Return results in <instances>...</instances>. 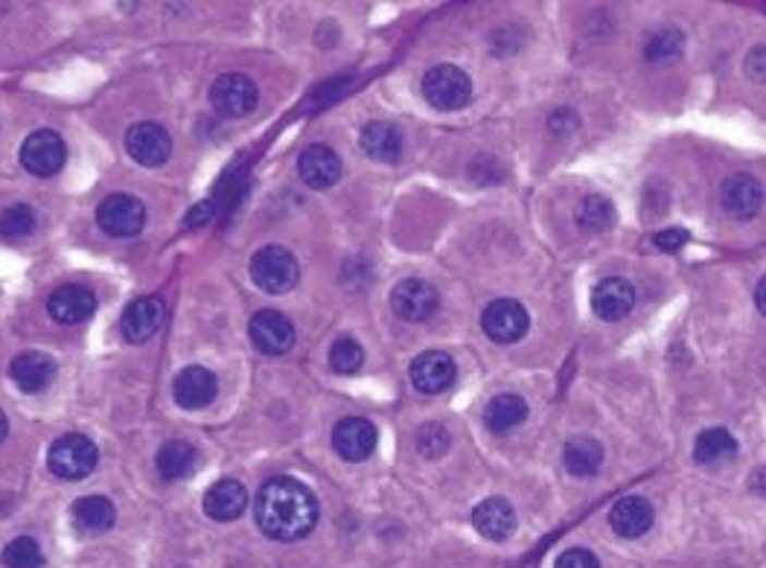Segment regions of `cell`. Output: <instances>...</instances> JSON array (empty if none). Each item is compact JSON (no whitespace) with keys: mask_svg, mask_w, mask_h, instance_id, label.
I'll use <instances>...</instances> for the list:
<instances>
[{"mask_svg":"<svg viewBox=\"0 0 766 568\" xmlns=\"http://www.w3.org/2000/svg\"><path fill=\"white\" fill-rule=\"evenodd\" d=\"M36 231V214L29 205H10L0 214V233L7 240H21Z\"/></svg>","mask_w":766,"mask_h":568,"instance_id":"d6a6232c","label":"cell"},{"mask_svg":"<svg viewBox=\"0 0 766 568\" xmlns=\"http://www.w3.org/2000/svg\"><path fill=\"white\" fill-rule=\"evenodd\" d=\"M297 172H301L303 184L306 186H313V190H330L332 184H339L341 158L330 146L313 143V146H306L301 158H297Z\"/></svg>","mask_w":766,"mask_h":568,"instance_id":"e0dca14e","label":"cell"},{"mask_svg":"<svg viewBox=\"0 0 766 568\" xmlns=\"http://www.w3.org/2000/svg\"><path fill=\"white\" fill-rule=\"evenodd\" d=\"M423 97L437 111H458L473 99V82L454 64H437L423 76Z\"/></svg>","mask_w":766,"mask_h":568,"instance_id":"3957f363","label":"cell"},{"mask_svg":"<svg viewBox=\"0 0 766 568\" xmlns=\"http://www.w3.org/2000/svg\"><path fill=\"white\" fill-rule=\"evenodd\" d=\"M10 376H12V383L19 385L24 394H38L53 383L56 362L47 353L27 350V353H21L12 359Z\"/></svg>","mask_w":766,"mask_h":568,"instance_id":"7402d4cb","label":"cell"},{"mask_svg":"<svg viewBox=\"0 0 766 568\" xmlns=\"http://www.w3.org/2000/svg\"><path fill=\"white\" fill-rule=\"evenodd\" d=\"M358 143H362V152H365L367 158L379 160V164H397L402 155L400 129L391 123H382V120L367 123L365 129H362Z\"/></svg>","mask_w":766,"mask_h":568,"instance_id":"cb8c5ba5","label":"cell"},{"mask_svg":"<svg viewBox=\"0 0 766 568\" xmlns=\"http://www.w3.org/2000/svg\"><path fill=\"white\" fill-rule=\"evenodd\" d=\"M64 160H68V146L50 129L33 132L24 141V146H21V164H24L27 172H33L38 178L56 176L64 167Z\"/></svg>","mask_w":766,"mask_h":568,"instance_id":"52a82bcc","label":"cell"},{"mask_svg":"<svg viewBox=\"0 0 766 568\" xmlns=\"http://www.w3.org/2000/svg\"><path fill=\"white\" fill-rule=\"evenodd\" d=\"M251 341L257 345L259 353L283 355L294 347V327L283 312L263 310L251 318Z\"/></svg>","mask_w":766,"mask_h":568,"instance_id":"4fadbf2b","label":"cell"},{"mask_svg":"<svg viewBox=\"0 0 766 568\" xmlns=\"http://www.w3.org/2000/svg\"><path fill=\"white\" fill-rule=\"evenodd\" d=\"M473 524L484 540L504 542L510 533L516 531V510H513L508 498H484L482 505L473 510Z\"/></svg>","mask_w":766,"mask_h":568,"instance_id":"ffe728a7","label":"cell"},{"mask_svg":"<svg viewBox=\"0 0 766 568\" xmlns=\"http://www.w3.org/2000/svg\"><path fill=\"white\" fill-rule=\"evenodd\" d=\"M97 461H99L97 446H94V440H88L85 435L59 437V440L50 446V455H47L50 472L64 481L88 479L90 472L97 470Z\"/></svg>","mask_w":766,"mask_h":568,"instance_id":"277c9868","label":"cell"},{"mask_svg":"<svg viewBox=\"0 0 766 568\" xmlns=\"http://www.w3.org/2000/svg\"><path fill=\"white\" fill-rule=\"evenodd\" d=\"M653 242L659 245L661 251H679L685 249L688 242V231H679V228H668V231H659L653 237Z\"/></svg>","mask_w":766,"mask_h":568,"instance_id":"74e56055","label":"cell"},{"mask_svg":"<svg viewBox=\"0 0 766 568\" xmlns=\"http://www.w3.org/2000/svg\"><path fill=\"white\" fill-rule=\"evenodd\" d=\"M562 463H566V470H569L571 475L588 479V475H595V472L604 467V446L588 435L571 437L569 444H566V449H562Z\"/></svg>","mask_w":766,"mask_h":568,"instance_id":"d4e9b609","label":"cell"},{"mask_svg":"<svg viewBox=\"0 0 766 568\" xmlns=\"http://www.w3.org/2000/svg\"><path fill=\"white\" fill-rule=\"evenodd\" d=\"M609 528L624 540H639L653 528V505L642 496L621 498L609 510Z\"/></svg>","mask_w":766,"mask_h":568,"instance_id":"44dd1931","label":"cell"},{"mask_svg":"<svg viewBox=\"0 0 766 568\" xmlns=\"http://www.w3.org/2000/svg\"><path fill=\"white\" fill-rule=\"evenodd\" d=\"M749 487L755 490L757 496H766V467H764V470H757L755 475H752V481H749Z\"/></svg>","mask_w":766,"mask_h":568,"instance_id":"ab89813d","label":"cell"},{"mask_svg":"<svg viewBox=\"0 0 766 568\" xmlns=\"http://www.w3.org/2000/svg\"><path fill=\"white\" fill-rule=\"evenodd\" d=\"M525 420L527 402L522 400L519 394H499V397H493L487 411H484V423H487V428H493L496 435L522 426Z\"/></svg>","mask_w":766,"mask_h":568,"instance_id":"4316f807","label":"cell"},{"mask_svg":"<svg viewBox=\"0 0 766 568\" xmlns=\"http://www.w3.org/2000/svg\"><path fill=\"white\" fill-rule=\"evenodd\" d=\"M257 85L242 73H224L210 88V106L222 117H231V120L251 114L257 108Z\"/></svg>","mask_w":766,"mask_h":568,"instance_id":"ba28073f","label":"cell"},{"mask_svg":"<svg viewBox=\"0 0 766 568\" xmlns=\"http://www.w3.org/2000/svg\"><path fill=\"white\" fill-rule=\"evenodd\" d=\"M738 455V440L726 432V428H708L696 437L694 458L703 467H717V463L731 461Z\"/></svg>","mask_w":766,"mask_h":568,"instance_id":"f1b7e54d","label":"cell"},{"mask_svg":"<svg viewBox=\"0 0 766 568\" xmlns=\"http://www.w3.org/2000/svg\"><path fill=\"white\" fill-rule=\"evenodd\" d=\"M458 379V364L443 350H426L411 362V383L420 394H443Z\"/></svg>","mask_w":766,"mask_h":568,"instance_id":"30bf717a","label":"cell"},{"mask_svg":"<svg viewBox=\"0 0 766 568\" xmlns=\"http://www.w3.org/2000/svg\"><path fill=\"white\" fill-rule=\"evenodd\" d=\"M720 205L731 219H752L764 205V186L746 172H738L722 181Z\"/></svg>","mask_w":766,"mask_h":568,"instance_id":"9a60e30c","label":"cell"},{"mask_svg":"<svg viewBox=\"0 0 766 568\" xmlns=\"http://www.w3.org/2000/svg\"><path fill=\"white\" fill-rule=\"evenodd\" d=\"M746 76L757 85L766 82V47H755L752 53L746 56Z\"/></svg>","mask_w":766,"mask_h":568,"instance_id":"8d00e7d4","label":"cell"},{"mask_svg":"<svg viewBox=\"0 0 766 568\" xmlns=\"http://www.w3.org/2000/svg\"><path fill=\"white\" fill-rule=\"evenodd\" d=\"M682 50H685V38L673 27L656 29V33L647 38V45H644V56H647V62L653 64L677 62L679 56H682Z\"/></svg>","mask_w":766,"mask_h":568,"instance_id":"4dcf8cb0","label":"cell"},{"mask_svg":"<svg viewBox=\"0 0 766 568\" xmlns=\"http://www.w3.org/2000/svg\"><path fill=\"white\" fill-rule=\"evenodd\" d=\"M97 222L99 228H102L106 233H111V237L129 240V237L143 231V225H146V207H143L134 196L114 193V196H108L99 202Z\"/></svg>","mask_w":766,"mask_h":568,"instance_id":"8992f818","label":"cell"},{"mask_svg":"<svg viewBox=\"0 0 766 568\" xmlns=\"http://www.w3.org/2000/svg\"><path fill=\"white\" fill-rule=\"evenodd\" d=\"M330 364L336 373L350 376V373H356L358 367L365 364V350H362V345L353 341V338H339V341L330 347Z\"/></svg>","mask_w":766,"mask_h":568,"instance_id":"836d02e7","label":"cell"},{"mask_svg":"<svg viewBox=\"0 0 766 568\" xmlns=\"http://www.w3.org/2000/svg\"><path fill=\"white\" fill-rule=\"evenodd\" d=\"M125 149L141 167H161L172 155V141L158 123H137L125 134Z\"/></svg>","mask_w":766,"mask_h":568,"instance_id":"7c38bea8","label":"cell"},{"mask_svg":"<svg viewBox=\"0 0 766 568\" xmlns=\"http://www.w3.org/2000/svg\"><path fill=\"white\" fill-rule=\"evenodd\" d=\"M47 312H50V318L59 321V324L73 327V324H82V321H88L90 315L97 312V298H94V292L85 289V286H59V289L50 294V301H47Z\"/></svg>","mask_w":766,"mask_h":568,"instance_id":"d6986e66","label":"cell"},{"mask_svg":"<svg viewBox=\"0 0 766 568\" xmlns=\"http://www.w3.org/2000/svg\"><path fill=\"white\" fill-rule=\"evenodd\" d=\"M437 306H440V294L426 280L409 277V280H400V283L393 286L391 310L397 318L409 321V324H420V321L431 318Z\"/></svg>","mask_w":766,"mask_h":568,"instance_id":"5b68a950","label":"cell"},{"mask_svg":"<svg viewBox=\"0 0 766 568\" xmlns=\"http://www.w3.org/2000/svg\"><path fill=\"white\" fill-rule=\"evenodd\" d=\"M574 125H577V117L571 114L569 108H560V111L551 117V132L554 134H569Z\"/></svg>","mask_w":766,"mask_h":568,"instance_id":"f35d334b","label":"cell"},{"mask_svg":"<svg viewBox=\"0 0 766 568\" xmlns=\"http://www.w3.org/2000/svg\"><path fill=\"white\" fill-rule=\"evenodd\" d=\"M376 426L365 418H344L332 428V449L350 463L367 461L376 449Z\"/></svg>","mask_w":766,"mask_h":568,"instance_id":"8fae6325","label":"cell"},{"mask_svg":"<svg viewBox=\"0 0 766 568\" xmlns=\"http://www.w3.org/2000/svg\"><path fill=\"white\" fill-rule=\"evenodd\" d=\"M163 318H167V303L161 298H137L125 306L120 329H123L125 341L143 345L163 327Z\"/></svg>","mask_w":766,"mask_h":568,"instance_id":"5bb4252c","label":"cell"},{"mask_svg":"<svg viewBox=\"0 0 766 568\" xmlns=\"http://www.w3.org/2000/svg\"><path fill=\"white\" fill-rule=\"evenodd\" d=\"M117 519V510L111 505V498L106 496H85L73 505V524L80 531L102 533L108 531Z\"/></svg>","mask_w":766,"mask_h":568,"instance_id":"83f0119b","label":"cell"},{"mask_svg":"<svg viewBox=\"0 0 766 568\" xmlns=\"http://www.w3.org/2000/svg\"><path fill=\"white\" fill-rule=\"evenodd\" d=\"M755 303H757V310L764 312L766 315V277L757 283V289H755Z\"/></svg>","mask_w":766,"mask_h":568,"instance_id":"60d3db41","label":"cell"},{"mask_svg":"<svg viewBox=\"0 0 766 568\" xmlns=\"http://www.w3.org/2000/svg\"><path fill=\"white\" fill-rule=\"evenodd\" d=\"M251 280L266 294H285L292 292L301 280V266L294 259L292 251L280 245H266L251 257Z\"/></svg>","mask_w":766,"mask_h":568,"instance_id":"7a4b0ae2","label":"cell"},{"mask_svg":"<svg viewBox=\"0 0 766 568\" xmlns=\"http://www.w3.org/2000/svg\"><path fill=\"white\" fill-rule=\"evenodd\" d=\"M554 568H600V563H597V557L592 551L569 548L557 557V566Z\"/></svg>","mask_w":766,"mask_h":568,"instance_id":"d590c367","label":"cell"},{"mask_svg":"<svg viewBox=\"0 0 766 568\" xmlns=\"http://www.w3.org/2000/svg\"><path fill=\"white\" fill-rule=\"evenodd\" d=\"M635 306V289L624 277H604L592 289V310L597 318L621 321L627 318Z\"/></svg>","mask_w":766,"mask_h":568,"instance_id":"ac0fdd59","label":"cell"},{"mask_svg":"<svg viewBox=\"0 0 766 568\" xmlns=\"http://www.w3.org/2000/svg\"><path fill=\"white\" fill-rule=\"evenodd\" d=\"M196 219H210V205H198L193 214H190V225H196Z\"/></svg>","mask_w":766,"mask_h":568,"instance_id":"b9f144b4","label":"cell"},{"mask_svg":"<svg viewBox=\"0 0 766 568\" xmlns=\"http://www.w3.org/2000/svg\"><path fill=\"white\" fill-rule=\"evenodd\" d=\"M3 568H41L45 566V554L33 536H19L3 548Z\"/></svg>","mask_w":766,"mask_h":568,"instance_id":"1f68e13d","label":"cell"},{"mask_svg":"<svg viewBox=\"0 0 766 568\" xmlns=\"http://www.w3.org/2000/svg\"><path fill=\"white\" fill-rule=\"evenodd\" d=\"M254 516L266 536L277 542H297L309 536L318 524V498L297 479L280 475L259 487Z\"/></svg>","mask_w":766,"mask_h":568,"instance_id":"6da1fadb","label":"cell"},{"mask_svg":"<svg viewBox=\"0 0 766 568\" xmlns=\"http://www.w3.org/2000/svg\"><path fill=\"white\" fill-rule=\"evenodd\" d=\"M527 324H531L527 310L519 301H510V298L493 301L482 315L484 333L499 345H516L519 338L527 333Z\"/></svg>","mask_w":766,"mask_h":568,"instance_id":"9c48e42d","label":"cell"},{"mask_svg":"<svg viewBox=\"0 0 766 568\" xmlns=\"http://www.w3.org/2000/svg\"><path fill=\"white\" fill-rule=\"evenodd\" d=\"M574 219H577L580 231L604 233L616 222V207L606 196H586L574 210Z\"/></svg>","mask_w":766,"mask_h":568,"instance_id":"f546056e","label":"cell"},{"mask_svg":"<svg viewBox=\"0 0 766 568\" xmlns=\"http://www.w3.org/2000/svg\"><path fill=\"white\" fill-rule=\"evenodd\" d=\"M198 461V452L187 440H170L161 446V452L155 458V467L161 472L163 481H184L193 475Z\"/></svg>","mask_w":766,"mask_h":568,"instance_id":"484cf974","label":"cell"},{"mask_svg":"<svg viewBox=\"0 0 766 568\" xmlns=\"http://www.w3.org/2000/svg\"><path fill=\"white\" fill-rule=\"evenodd\" d=\"M248 507V493L242 487L240 481L222 479L216 481L214 487L205 493V513L216 522H233L240 519Z\"/></svg>","mask_w":766,"mask_h":568,"instance_id":"603a6c76","label":"cell"},{"mask_svg":"<svg viewBox=\"0 0 766 568\" xmlns=\"http://www.w3.org/2000/svg\"><path fill=\"white\" fill-rule=\"evenodd\" d=\"M446 449H449V432L437 423H426V426L417 432V452L428 461H437L443 458Z\"/></svg>","mask_w":766,"mask_h":568,"instance_id":"e575fe53","label":"cell"},{"mask_svg":"<svg viewBox=\"0 0 766 568\" xmlns=\"http://www.w3.org/2000/svg\"><path fill=\"white\" fill-rule=\"evenodd\" d=\"M7 428H10V423H7V414L0 411V440L7 437Z\"/></svg>","mask_w":766,"mask_h":568,"instance_id":"7bdbcfd3","label":"cell"},{"mask_svg":"<svg viewBox=\"0 0 766 568\" xmlns=\"http://www.w3.org/2000/svg\"><path fill=\"white\" fill-rule=\"evenodd\" d=\"M216 391H219V383H216L214 371H207L202 364L184 367V371L175 376V385H172L175 402L187 411H198L205 409V406H210V402L216 400Z\"/></svg>","mask_w":766,"mask_h":568,"instance_id":"2e32d148","label":"cell"}]
</instances>
